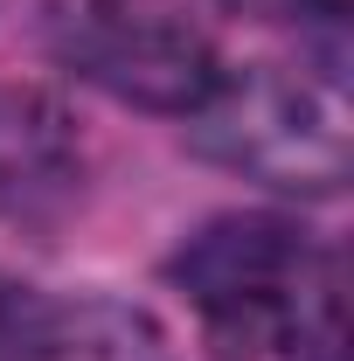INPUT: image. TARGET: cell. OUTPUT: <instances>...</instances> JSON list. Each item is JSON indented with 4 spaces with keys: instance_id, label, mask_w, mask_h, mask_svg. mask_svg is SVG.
<instances>
[{
    "instance_id": "3957f363",
    "label": "cell",
    "mask_w": 354,
    "mask_h": 361,
    "mask_svg": "<svg viewBox=\"0 0 354 361\" xmlns=\"http://www.w3.org/2000/svg\"><path fill=\"white\" fill-rule=\"evenodd\" d=\"M49 49L97 90L146 111H195L216 84V42L181 0H56Z\"/></svg>"
},
{
    "instance_id": "5b68a950",
    "label": "cell",
    "mask_w": 354,
    "mask_h": 361,
    "mask_svg": "<svg viewBox=\"0 0 354 361\" xmlns=\"http://www.w3.org/2000/svg\"><path fill=\"white\" fill-rule=\"evenodd\" d=\"M42 361H167V341L139 306L77 299V306H49V355Z\"/></svg>"
},
{
    "instance_id": "7a4b0ae2",
    "label": "cell",
    "mask_w": 354,
    "mask_h": 361,
    "mask_svg": "<svg viewBox=\"0 0 354 361\" xmlns=\"http://www.w3.org/2000/svg\"><path fill=\"white\" fill-rule=\"evenodd\" d=\"M319 264L326 257H312L306 236L278 216H216L202 236L181 243L174 285L195 299L209 341L236 361L292 341L312 285H319Z\"/></svg>"
},
{
    "instance_id": "6da1fadb",
    "label": "cell",
    "mask_w": 354,
    "mask_h": 361,
    "mask_svg": "<svg viewBox=\"0 0 354 361\" xmlns=\"http://www.w3.org/2000/svg\"><path fill=\"white\" fill-rule=\"evenodd\" d=\"M188 139L229 174L285 188V195H341V180H348L341 97L278 63L216 70V84L188 111Z\"/></svg>"
},
{
    "instance_id": "277c9868",
    "label": "cell",
    "mask_w": 354,
    "mask_h": 361,
    "mask_svg": "<svg viewBox=\"0 0 354 361\" xmlns=\"http://www.w3.org/2000/svg\"><path fill=\"white\" fill-rule=\"evenodd\" d=\"M84 180V139L63 97H49L35 84L0 90V202L7 216L49 223L77 202Z\"/></svg>"
},
{
    "instance_id": "8992f818",
    "label": "cell",
    "mask_w": 354,
    "mask_h": 361,
    "mask_svg": "<svg viewBox=\"0 0 354 361\" xmlns=\"http://www.w3.org/2000/svg\"><path fill=\"white\" fill-rule=\"evenodd\" d=\"M49 355V299L0 278V361H42Z\"/></svg>"
},
{
    "instance_id": "52a82bcc",
    "label": "cell",
    "mask_w": 354,
    "mask_h": 361,
    "mask_svg": "<svg viewBox=\"0 0 354 361\" xmlns=\"http://www.w3.org/2000/svg\"><path fill=\"white\" fill-rule=\"evenodd\" d=\"M236 14H250V21H319V14H334V0H229Z\"/></svg>"
}]
</instances>
